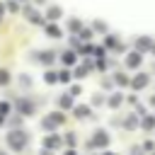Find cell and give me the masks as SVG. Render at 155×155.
<instances>
[{
  "label": "cell",
  "instance_id": "6da1fadb",
  "mask_svg": "<svg viewBox=\"0 0 155 155\" xmlns=\"http://www.w3.org/2000/svg\"><path fill=\"white\" fill-rule=\"evenodd\" d=\"M27 133L24 131H10V136H7V143H10V148L12 150H22L24 145H27Z\"/></svg>",
  "mask_w": 155,
  "mask_h": 155
},
{
  "label": "cell",
  "instance_id": "7a4b0ae2",
  "mask_svg": "<svg viewBox=\"0 0 155 155\" xmlns=\"http://www.w3.org/2000/svg\"><path fill=\"white\" fill-rule=\"evenodd\" d=\"M61 121H63V114H58V111H56V114H48V116L41 121V126H44V128H53V126H58Z\"/></svg>",
  "mask_w": 155,
  "mask_h": 155
},
{
  "label": "cell",
  "instance_id": "3957f363",
  "mask_svg": "<svg viewBox=\"0 0 155 155\" xmlns=\"http://www.w3.org/2000/svg\"><path fill=\"white\" fill-rule=\"evenodd\" d=\"M92 143H94L97 148H104V145L109 143V136H107L104 131H97V133H94V138H92Z\"/></svg>",
  "mask_w": 155,
  "mask_h": 155
},
{
  "label": "cell",
  "instance_id": "277c9868",
  "mask_svg": "<svg viewBox=\"0 0 155 155\" xmlns=\"http://www.w3.org/2000/svg\"><path fill=\"white\" fill-rule=\"evenodd\" d=\"M53 58H56V53H53V51H41V53H39V61H41L44 65H51V63H53Z\"/></svg>",
  "mask_w": 155,
  "mask_h": 155
},
{
  "label": "cell",
  "instance_id": "5b68a950",
  "mask_svg": "<svg viewBox=\"0 0 155 155\" xmlns=\"http://www.w3.org/2000/svg\"><path fill=\"white\" fill-rule=\"evenodd\" d=\"M131 85H133V90H143V87L148 85V75H136V80H133Z\"/></svg>",
  "mask_w": 155,
  "mask_h": 155
},
{
  "label": "cell",
  "instance_id": "8992f818",
  "mask_svg": "<svg viewBox=\"0 0 155 155\" xmlns=\"http://www.w3.org/2000/svg\"><path fill=\"white\" fill-rule=\"evenodd\" d=\"M126 63H128L131 68H136V65L140 63V53H138V51H133V53H128V58H126Z\"/></svg>",
  "mask_w": 155,
  "mask_h": 155
},
{
  "label": "cell",
  "instance_id": "52a82bcc",
  "mask_svg": "<svg viewBox=\"0 0 155 155\" xmlns=\"http://www.w3.org/2000/svg\"><path fill=\"white\" fill-rule=\"evenodd\" d=\"M17 107H19V111H22V114H31V111H34V107H31V102H27V99H22V102H19Z\"/></svg>",
  "mask_w": 155,
  "mask_h": 155
},
{
  "label": "cell",
  "instance_id": "ba28073f",
  "mask_svg": "<svg viewBox=\"0 0 155 155\" xmlns=\"http://www.w3.org/2000/svg\"><path fill=\"white\" fill-rule=\"evenodd\" d=\"M27 17H29L34 24H41V22H44V17H41L39 12H34V10H27Z\"/></svg>",
  "mask_w": 155,
  "mask_h": 155
},
{
  "label": "cell",
  "instance_id": "9c48e42d",
  "mask_svg": "<svg viewBox=\"0 0 155 155\" xmlns=\"http://www.w3.org/2000/svg\"><path fill=\"white\" fill-rule=\"evenodd\" d=\"M58 145H61V138H58V136L46 138V148H58Z\"/></svg>",
  "mask_w": 155,
  "mask_h": 155
},
{
  "label": "cell",
  "instance_id": "30bf717a",
  "mask_svg": "<svg viewBox=\"0 0 155 155\" xmlns=\"http://www.w3.org/2000/svg\"><path fill=\"white\" fill-rule=\"evenodd\" d=\"M138 48H140V51L150 48V39H148V36H140V39H138Z\"/></svg>",
  "mask_w": 155,
  "mask_h": 155
},
{
  "label": "cell",
  "instance_id": "8fae6325",
  "mask_svg": "<svg viewBox=\"0 0 155 155\" xmlns=\"http://www.w3.org/2000/svg\"><path fill=\"white\" fill-rule=\"evenodd\" d=\"M63 63H65V65H73V63H75V56H73V51H65V53H63Z\"/></svg>",
  "mask_w": 155,
  "mask_h": 155
},
{
  "label": "cell",
  "instance_id": "7c38bea8",
  "mask_svg": "<svg viewBox=\"0 0 155 155\" xmlns=\"http://www.w3.org/2000/svg\"><path fill=\"white\" fill-rule=\"evenodd\" d=\"M46 31H48L51 36H58V39H61V29H58L56 24H48V29H46Z\"/></svg>",
  "mask_w": 155,
  "mask_h": 155
},
{
  "label": "cell",
  "instance_id": "4fadbf2b",
  "mask_svg": "<svg viewBox=\"0 0 155 155\" xmlns=\"http://www.w3.org/2000/svg\"><path fill=\"white\" fill-rule=\"evenodd\" d=\"M58 17H61V10L58 7H51L48 10V19H58Z\"/></svg>",
  "mask_w": 155,
  "mask_h": 155
},
{
  "label": "cell",
  "instance_id": "5bb4252c",
  "mask_svg": "<svg viewBox=\"0 0 155 155\" xmlns=\"http://www.w3.org/2000/svg\"><path fill=\"white\" fill-rule=\"evenodd\" d=\"M10 82V73L7 70H0V85H7Z\"/></svg>",
  "mask_w": 155,
  "mask_h": 155
},
{
  "label": "cell",
  "instance_id": "9a60e30c",
  "mask_svg": "<svg viewBox=\"0 0 155 155\" xmlns=\"http://www.w3.org/2000/svg\"><path fill=\"white\" fill-rule=\"evenodd\" d=\"M56 80H61V75H56V73H46V82H56Z\"/></svg>",
  "mask_w": 155,
  "mask_h": 155
},
{
  "label": "cell",
  "instance_id": "2e32d148",
  "mask_svg": "<svg viewBox=\"0 0 155 155\" xmlns=\"http://www.w3.org/2000/svg\"><path fill=\"white\" fill-rule=\"evenodd\" d=\"M109 104H111V107H119V104H121V94H111Z\"/></svg>",
  "mask_w": 155,
  "mask_h": 155
},
{
  "label": "cell",
  "instance_id": "e0dca14e",
  "mask_svg": "<svg viewBox=\"0 0 155 155\" xmlns=\"http://www.w3.org/2000/svg\"><path fill=\"white\" fill-rule=\"evenodd\" d=\"M70 104H73L70 94H63V97H61V107H70Z\"/></svg>",
  "mask_w": 155,
  "mask_h": 155
},
{
  "label": "cell",
  "instance_id": "ac0fdd59",
  "mask_svg": "<svg viewBox=\"0 0 155 155\" xmlns=\"http://www.w3.org/2000/svg\"><path fill=\"white\" fill-rule=\"evenodd\" d=\"M87 111H90L87 107H75V114H78V116H87Z\"/></svg>",
  "mask_w": 155,
  "mask_h": 155
},
{
  "label": "cell",
  "instance_id": "d6986e66",
  "mask_svg": "<svg viewBox=\"0 0 155 155\" xmlns=\"http://www.w3.org/2000/svg\"><path fill=\"white\" fill-rule=\"evenodd\" d=\"M136 124H138V119H133V116H128V119H126V128H133Z\"/></svg>",
  "mask_w": 155,
  "mask_h": 155
},
{
  "label": "cell",
  "instance_id": "ffe728a7",
  "mask_svg": "<svg viewBox=\"0 0 155 155\" xmlns=\"http://www.w3.org/2000/svg\"><path fill=\"white\" fill-rule=\"evenodd\" d=\"M116 82H119V85H128V78H126V75H116Z\"/></svg>",
  "mask_w": 155,
  "mask_h": 155
},
{
  "label": "cell",
  "instance_id": "44dd1931",
  "mask_svg": "<svg viewBox=\"0 0 155 155\" xmlns=\"http://www.w3.org/2000/svg\"><path fill=\"white\" fill-rule=\"evenodd\" d=\"M153 124H155V121H153L150 116H148V119H143V126H145V128H153Z\"/></svg>",
  "mask_w": 155,
  "mask_h": 155
},
{
  "label": "cell",
  "instance_id": "7402d4cb",
  "mask_svg": "<svg viewBox=\"0 0 155 155\" xmlns=\"http://www.w3.org/2000/svg\"><path fill=\"white\" fill-rule=\"evenodd\" d=\"M68 80H70V75H68V70H63L61 73V82H68Z\"/></svg>",
  "mask_w": 155,
  "mask_h": 155
},
{
  "label": "cell",
  "instance_id": "603a6c76",
  "mask_svg": "<svg viewBox=\"0 0 155 155\" xmlns=\"http://www.w3.org/2000/svg\"><path fill=\"white\" fill-rule=\"evenodd\" d=\"M70 29H73V31H78V29H80V22H75V19H73V22H70Z\"/></svg>",
  "mask_w": 155,
  "mask_h": 155
},
{
  "label": "cell",
  "instance_id": "cb8c5ba5",
  "mask_svg": "<svg viewBox=\"0 0 155 155\" xmlns=\"http://www.w3.org/2000/svg\"><path fill=\"white\" fill-rule=\"evenodd\" d=\"M41 155H51V153H48V150H44V153H41Z\"/></svg>",
  "mask_w": 155,
  "mask_h": 155
},
{
  "label": "cell",
  "instance_id": "d4e9b609",
  "mask_svg": "<svg viewBox=\"0 0 155 155\" xmlns=\"http://www.w3.org/2000/svg\"><path fill=\"white\" fill-rule=\"evenodd\" d=\"M0 19H2V5H0Z\"/></svg>",
  "mask_w": 155,
  "mask_h": 155
},
{
  "label": "cell",
  "instance_id": "484cf974",
  "mask_svg": "<svg viewBox=\"0 0 155 155\" xmlns=\"http://www.w3.org/2000/svg\"><path fill=\"white\" fill-rule=\"evenodd\" d=\"M39 2H44V0H39Z\"/></svg>",
  "mask_w": 155,
  "mask_h": 155
},
{
  "label": "cell",
  "instance_id": "4316f807",
  "mask_svg": "<svg viewBox=\"0 0 155 155\" xmlns=\"http://www.w3.org/2000/svg\"><path fill=\"white\" fill-rule=\"evenodd\" d=\"M153 51H155V46H153Z\"/></svg>",
  "mask_w": 155,
  "mask_h": 155
},
{
  "label": "cell",
  "instance_id": "83f0119b",
  "mask_svg": "<svg viewBox=\"0 0 155 155\" xmlns=\"http://www.w3.org/2000/svg\"><path fill=\"white\" fill-rule=\"evenodd\" d=\"M0 155H5V153H0Z\"/></svg>",
  "mask_w": 155,
  "mask_h": 155
}]
</instances>
